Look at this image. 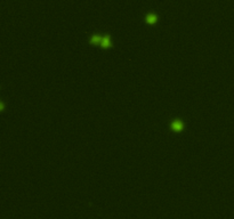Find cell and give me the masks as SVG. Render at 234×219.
Here are the masks:
<instances>
[{
    "label": "cell",
    "instance_id": "cell-4",
    "mask_svg": "<svg viewBox=\"0 0 234 219\" xmlns=\"http://www.w3.org/2000/svg\"><path fill=\"white\" fill-rule=\"evenodd\" d=\"M102 37L103 35H101V34H98V33H94V34H91L90 37H89V43L90 45H101V41H102Z\"/></svg>",
    "mask_w": 234,
    "mask_h": 219
},
{
    "label": "cell",
    "instance_id": "cell-1",
    "mask_svg": "<svg viewBox=\"0 0 234 219\" xmlns=\"http://www.w3.org/2000/svg\"><path fill=\"white\" fill-rule=\"evenodd\" d=\"M185 129V122L180 119H174L170 122V130L174 132H182Z\"/></svg>",
    "mask_w": 234,
    "mask_h": 219
},
{
    "label": "cell",
    "instance_id": "cell-2",
    "mask_svg": "<svg viewBox=\"0 0 234 219\" xmlns=\"http://www.w3.org/2000/svg\"><path fill=\"white\" fill-rule=\"evenodd\" d=\"M101 47L103 49H109L112 47V40H111V37L109 34H104L102 37V41H101Z\"/></svg>",
    "mask_w": 234,
    "mask_h": 219
},
{
    "label": "cell",
    "instance_id": "cell-3",
    "mask_svg": "<svg viewBox=\"0 0 234 219\" xmlns=\"http://www.w3.org/2000/svg\"><path fill=\"white\" fill-rule=\"evenodd\" d=\"M144 20H145V22H146L147 24H150V25L155 24L158 22V14H155V13H147L146 15H145V17H144Z\"/></svg>",
    "mask_w": 234,
    "mask_h": 219
}]
</instances>
